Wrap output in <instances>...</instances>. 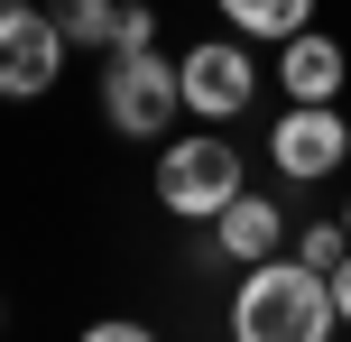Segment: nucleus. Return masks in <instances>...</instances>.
<instances>
[{
  "instance_id": "f257e3e1",
  "label": "nucleus",
  "mask_w": 351,
  "mask_h": 342,
  "mask_svg": "<svg viewBox=\"0 0 351 342\" xmlns=\"http://www.w3.org/2000/svg\"><path fill=\"white\" fill-rule=\"evenodd\" d=\"M333 278L287 259H250L231 287V342H333Z\"/></svg>"
},
{
  "instance_id": "f03ea898",
  "label": "nucleus",
  "mask_w": 351,
  "mask_h": 342,
  "mask_svg": "<svg viewBox=\"0 0 351 342\" xmlns=\"http://www.w3.org/2000/svg\"><path fill=\"white\" fill-rule=\"evenodd\" d=\"M148 185H158V204L176 222H213L250 176H241V148H231L222 130H185V139L158 148V176H148Z\"/></svg>"
},
{
  "instance_id": "7ed1b4c3",
  "label": "nucleus",
  "mask_w": 351,
  "mask_h": 342,
  "mask_svg": "<svg viewBox=\"0 0 351 342\" xmlns=\"http://www.w3.org/2000/svg\"><path fill=\"white\" fill-rule=\"evenodd\" d=\"M176 111H185V93H176V56L121 47V56L102 65V121L121 130V139H167Z\"/></svg>"
},
{
  "instance_id": "20e7f679",
  "label": "nucleus",
  "mask_w": 351,
  "mask_h": 342,
  "mask_svg": "<svg viewBox=\"0 0 351 342\" xmlns=\"http://www.w3.org/2000/svg\"><path fill=\"white\" fill-rule=\"evenodd\" d=\"M176 93H185V111L204 130L241 121L250 102H259V65H250V37H194L185 56H176Z\"/></svg>"
},
{
  "instance_id": "39448f33",
  "label": "nucleus",
  "mask_w": 351,
  "mask_h": 342,
  "mask_svg": "<svg viewBox=\"0 0 351 342\" xmlns=\"http://www.w3.org/2000/svg\"><path fill=\"white\" fill-rule=\"evenodd\" d=\"M268 167H278L287 185H324L351 167V121L333 102H287L278 130H268Z\"/></svg>"
},
{
  "instance_id": "423d86ee",
  "label": "nucleus",
  "mask_w": 351,
  "mask_h": 342,
  "mask_svg": "<svg viewBox=\"0 0 351 342\" xmlns=\"http://www.w3.org/2000/svg\"><path fill=\"white\" fill-rule=\"evenodd\" d=\"M65 28H56L47 10H0V102H47L56 84H65Z\"/></svg>"
},
{
  "instance_id": "0eeeda50",
  "label": "nucleus",
  "mask_w": 351,
  "mask_h": 342,
  "mask_svg": "<svg viewBox=\"0 0 351 342\" xmlns=\"http://www.w3.org/2000/svg\"><path fill=\"white\" fill-rule=\"evenodd\" d=\"M342 74H351V56H342V37H324V28H296L278 47V93L287 102H333Z\"/></svg>"
},
{
  "instance_id": "6e6552de",
  "label": "nucleus",
  "mask_w": 351,
  "mask_h": 342,
  "mask_svg": "<svg viewBox=\"0 0 351 342\" xmlns=\"http://www.w3.org/2000/svg\"><path fill=\"white\" fill-rule=\"evenodd\" d=\"M213 250H222V259H241V269H250V259H278V250H287V222H278V204L241 185V195H231L222 213H213Z\"/></svg>"
},
{
  "instance_id": "1a4fd4ad",
  "label": "nucleus",
  "mask_w": 351,
  "mask_h": 342,
  "mask_svg": "<svg viewBox=\"0 0 351 342\" xmlns=\"http://www.w3.org/2000/svg\"><path fill=\"white\" fill-rule=\"evenodd\" d=\"M231 37H259V47H287L296 28H315V0H213Z\"/></svg>"
},
{
  "instance_id": "9d476101",
  "label": "nucleus",
  "mask_w": 351,
  "mask_h": 342,
  "mask_svg": "<svg viewBox=\"0 0 351 342\" xmlns=\"http://www.w3.org/2000/svg\"><path fill=\"white\" fill-rule=\"evenodd\" d=\"M56 28H65V47H102L111 56V19H121V0H56Z\"/></svg>"
},
{
  "instance_id": "9b49d317",
  "label": "nucleus",
  "mask_w": 351,
  "mask_h": 342,
  "mask_svg": "<svg viewBox=\"0 0 351 342\" xmlns=\"http://www.w3.org/2000/svg\"><path fill=\"white\" fill-rule=\"evenodd\" d=\"M296 259H305V269H324V278H333L342 259H351V232H342V213H333V222H305V232H296Z\"/></svg>"
},
{
  "instance_id": "f8f14e48",
  "label": "nucleus",
  "mask_w": 351,
  "mask_h": 342,
  "mask_svg": "<svg viewBox=\"0 0 351 342\" xmlns=\"http://www.w3.org/2000/svg\"><path fill=\"white\" fill-rule=\"evenodd\" d=\"M121 47H158V10L148 0H121V19H111V56Z\"/></svg>"
},
{
  "instance_id": "ddd939ff",
  "label": "nucleus",
  "mask_w": 351,
  "mask_h": 342,
  "mask_svg": "<svg viewBox=\"0 0 351 342\" xmlns=\"http://www.w3.org/2000/svg\"><path fill=\"white\" fill-rule=\"evenodd\" d=\"M74 342H158V324H139V315H102V324H84Z\"/></svg>"
},
{
  "instance_id": "4468645a",
  "label": "nucleus",
  "mask_w": 351,
  "mask_h": 342,
  "mask_svg": "<svg viewBox=\"0 0 351 342\" xmlns=\"http://www.w3.org/2000/svg\"><path fill=\"white\" fill-rule=\"evenodd\" d=\"M333 315H342V324H351V259H342V269H333Z\"/></svg>"
},
{
  "instance_id": "2eb2a0df",
  "label": "nucleus",
  "mask_w": 351,
  "mask_h": 342,
  "mask_svg": "<svg viewBox=\"0 0 351 342\" xmlns=\"http://www.w3.org/2000/svg\"><path fill=\"white\" fill-rule=\"evenodd\" d=\"M0 10H28V0H0Z\"/></svg>"
},
{
  "instance_id": "dca6fc26",
  "label": "nucleus",
  "mask_w": 351,
  "mask_h": 342,
  "mask_svg": "<svg viewBox=\"0 0 351 342\" xmlns=\"http://www.w3.org/2000/svg\"><path fill=\"white\" fill-rule=\"evenodd\" d=\"M342 232H351V204H342Z\"/></svg>"
}]
</instances>
